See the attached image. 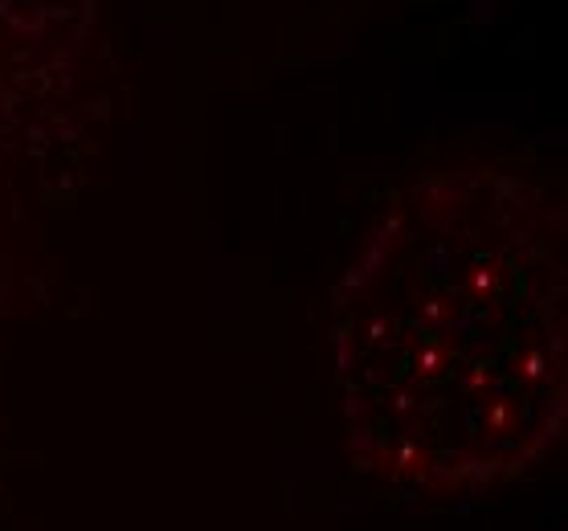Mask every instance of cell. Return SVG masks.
Instances as JSON below:
<instances>
[{"instance_id":"6da1fadb","label":"cell","mask_w":568,"mask_h":531,"mask_svg":"<svg viewBox=\"0 0 568 531\" xmlns=\"http://www.w3.org/2000/svg\"><path fill=\"white\" fill-rule=\"evenodd\" d=\"M339 426L361 470L470 491L565 429V188L519 164L409 184L336 286Z\"/></svg>"},{"instance_id":"7a4b0ae2","label":"cell","mask_w":568,"mask_h":531,"mask_svg":"<svg viewBox=\"0 0 568 531\" xmlns=\"http://www.w3.org/2000/svg\"><path fill=\"white\" fill-rule=\"evenodd\" d=\"M33 9H45L41 0H26V4H13V0H0V17H17V13H33ZM29 33H17V38H0V58H9L13 50H26L29 53ZM4 79H13V70H0Z\"/></svg>"}]
</instances>
